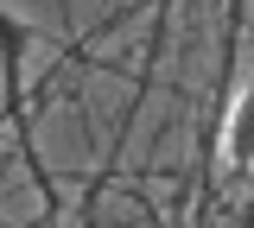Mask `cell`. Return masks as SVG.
<instances>
[{
    "instance_id": "6da1fadb",
    "label": "cell",
    "mask_w": 254,
    "mask_h": 228,
    "mask_svg": "<svg viewBox=\"0 0 254 228\" xmlns=\"http://www.w3.org/2000/svg\"><path fill=\"white\" fill-rule=\"evenodd\" d=\"M248 89H242V95L229 101V121H222V165H229V171H242V165L254 159V139H248Z\"/></svg>"
}]
</instances>
